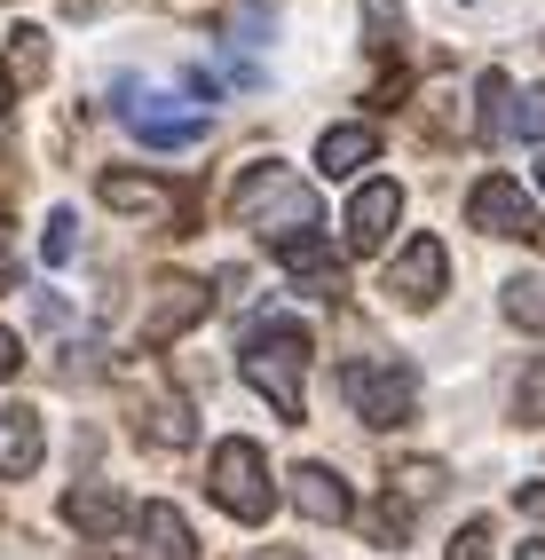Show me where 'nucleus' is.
Masks as SVG:
<instances>
[{"instance_id": "obj_5", "label": "nucleus", "mask_w": 545, "mask_h": 560, "mask_svg": "<svg viewBox=\"0 0 545 560\" xmlns=\"http://www.w3.org/2000/svg\"><path fill=\"white\" fill-rule=\"evenodd\" d=\"M112 95H119V119L151 142V151H190V142H206V119L198 110H174V95L142 88V80H119Z\"/></svg>"}, {"instance_id": "obj_6", "label": "nucleus", "mask_w": 545, "mask_h": 560, "mask_svg": "<svg viewBox=\"0 0 545 560\" xmlns=\"http://www.w3.org/2000/svg\"><path fill=\"white\" fill-rule=\"evenodd\" d=\"M466 213H475L483 237H514V245H537V237H545V221H537V206L522 198L514 174H483L475 190H466Z\"/></svg>"}, {"instance_id": "obj_22", "label": "nucleus", "mask_w": 545, "mask_h": 560, "mask_svg": "<svg viewBox=\"0 0 545 560\" xmlns=\"http://www.w3.org/2000/svg\"><path fill=\"white\" fill-rule=\"evenodd\" d=\"M363 521H372V537H380V545H404V529H411V513L395 505V498H387V505H372Z\"/></svg>"}, {"instance_id": "obj_23", "label": "nucleus", "mask_w": 545, "mask_h": 560, "mask_svg": "<svg viewBox=\"0 0 545 560\" xmlns=\"http://www.w3.org/2000/svg\"><path fill=\"white\" fill-rule=\"evenodd\" d=\"M490 545H498V537H490V521H466V529L451 537V560H490Z\"/></svg>"}, {"instance_id": "obj_15", "label": "nucleus", "mask_w": 545, "mask_h": 560, "mask_svg": "<svg viewBox=\"0 0 545 560\" xmlns=\"http://www.w3.org/2000/svg\"><path fill=\"white\" fill-rule=\"evenodd\" d=\"M293 505H301L309 521H348V513H356L348 481H340L333 466H301V474H293Z\"/></svg>"}, {"instance_id": "obj_26", "label": "nucleus", "mask_w": 545, "mask_h": 560, "mask_svg": "<svg viewBox=\"0 0 545 560\" xmlns=\"http://www.w3.org/2000/svg\"><path fill=\"white\" fill-rule=\"evenodd\" d=\"M16 363H24V348H16V331L0 324V380H16Z\"/></svg>"}, {"instance_id": "obj_1", "label": "nucleus", "mask_w": 545, "mask_h": 560, "mask_svg": "<svg viewBox=\"0 0 545 560\" xmlns=\"http://www.w3.org/2000/svg\"><path fill=\"white\" fill-rule=\"evenodd\" d=\"M230 213L245 221V230H262L269 253H277V245H293V237H309L316 221H324L316 190H309L293 166H277V159H253V166L230 182Z\"/></svg>"}, {"instance_id": "obj_28", "label": "nucleus", "mask_w": 545, "mask_h": 560, "mask_svg": "<svg viewBox=\"0 0 545 560\" xmlns=\"http://www.w3.org/2000/svg\"><path fill=\"white\" fill-rule=\"evenodd\" d=\"M16 284V245H9V221H0V292Z\"/></svg>"}, {"instance_id": "obj_27", "label": "nucleus", "mask_w": 545, "mask_h": 560, "mask_svg": "<svg viewBox=\"0 0 545 560\" xmlns=\"http://www.w3.org/2000/svg\"><path fill=\"white\" fill-rule=\"evenodd\" d=\"M222 301H230V308L253 301V277H245V269H222Z\"/></svg>"}, {"instance_id": "obj_11", "label": "nucleus", "mask_w": 545, "mask_h": 560, "mask_svg": "<svg viewBox=\"0 0 545 560\" xmlns=\"http://www.w3.org/2000/svg\"><path fill=\"white\" fill-rule=\"evenodd\" d=\"M95 198L112 206V213H142V221H174L182 213V198L166 190V182H151V174H103Z\"/></svg>"}, {"instance_id": "obj_2", "label": "nucleus", "mask_w": 545, "mask_h": 560, "mask_svg": "<svg viewBox=\"0 0 545 560\" xmlns=\"http://www.w3.org/2000/svg\"><path fill=\"white\" fill-rule=\"evenodd\" d=\"M237 380H245V387H262L277 419H293V427H301V402H309V331H301L293 316L253 324V340L237 348Z\"/></svg>"}, {"instance_id": "obj_21", "label": "nucleus", "mask_w": 545, "mask_h": 560, "mask_svg": "<svg viewBox=\"0 0 545 560\" xmlns=\"http://www.w3.org/2000/svg\"><path fill=\"white\" fill-rule=\"evenodd\" d=\"M9 40H16V48H9V56H16V71H24V80H40V71H48V32H32V24H16Z\"/></svg>"}, {"instance_id": "obj_30", "label": "nucleus", "mask_w": 545, "mask_h": 560, "mask_svg": "<svg viewBox=\"0 0 545 560\" xmlns=\"http://www.w3.org/2000/svg\"><path fill=\"white\" fill-rule=\"evenodd\" d=\"M16 103V80H9V63H0V110H9Z\"/></svg>"}, {"instance_id": "obj_16", "label": "nucleus", "mask_w": 545, "mask_h": 560, "mask_svg": "<svg viewBox=\"0 0 545 560\" xmlns=\"http://www.w3.org/2000/svg\"><path fill=\"white\" fill-rule=\"evenodd\" d=\"M63 521H71V529H88V537H112L127 521V505H119V490H95V481H88V490L63 498Z\"/></svg>"}, {"instance_id": "obj_31", "label": "nucleus", "mask_w": 545, "mask_h": 560, "mask_svg": "<svg viewBox=\"0 0 545 560\" xmlns=\"http://www.w3.org/2000/svg\"><path fill=\"white\" fill-rule=\"evenodd\" d=\"M522 560H545V537H530V545H522Z\"/></svg>"}, {"instance_id": "obj_3", "label": "nucleus", "mask_w": 545, "mask_h": 560, "mask_svg": "<svg viewBox=\"0 0 545 560\" xmlns=\"http://www.w3.org/2000/svg\"><path fill=\"white\" fill-rule=\"evenodd\" d=\"M206 490H213V505H222L230 521H245V529H262V521H269V505H277V490H269V458H262V442H245V434H230V442H213Z\"/></svg>"}, {"instance_id": "obj_13", "label": "nucleus", "mask_w": 545, "mask_h": 560, "mask_svg": "<svg viewBox=\"0 0 545 560\" xmlns=\"http://www.w3.org/2000/svg\"><path fill=\"white\" fill-rule=\"evenodd\" d=\"M135 529H142V560H198V529H190V521H182L166 498L142 505Z\"/></svg>"}, {"instance_id": "obj_18", "label": "nucleus", "mask_w": 545, "mask_h": 560, "mask_svg": "<svg viewBox=\"0 0 545 560\" xmlns=\"http://www.w3.org/2000/svg\"><path fill=\"white\" fill-rule=\"evenodd\" d=\"M498 308L514 316L522 331H545V277H506V292H498Z\"/></svg>"}, {"instance_id": "obj_12", "label": "nucleus", "mask_w": 545, "mask_h": 560, "mask_svg": "<svg viewBox=\"0 0 545 560\" xmlns=\"http://www.w3.org/2000/svg\"><path fill=\"white\" fill-rule=\"evenodd\" d=\"M277 260L293 269V284L316 292V301H340V253L324 245V230H309V237H293V245H277Z\"/></svg>"}, {"instance_id": "obj_29", "label": "nucleus", "mask_w": 545, "mask_h": 560, "mask_svg": "<svg viewBox=\"0 0 545 560\" xmlns=\"http://www.w3.org/2000/svg\"><path fill=\"white\" fill-rule=\"evenodd\" d=\"M522 513H545V481H530V490H522Z\"/></svg>"}, {"instance_id": "obj_8", "label": "nucleus", "mask_w": 545, "mask_h": 560, "mask_svg": "<svg viewBox=\"0 0 545 560\" xmlns=\"http://www.w3.org/2000/svg\"><path fill=\"white\" fill-rule=\"evenodd\" d=\"M443 277H451L443 245H434V237H411L404 253H395V269H387V292H395L404 308H427L434 292H443Z\"/></svg>"}, {"instance_id": "obj_14", "label": "nucleus", "mask_w": 545, "mask_h": 560, "mask_svg": "<svg viewBox=\"0 0 545 560\" xmlns=\"http://www.w3.org/2000/svg\"><path fill=\"white\" fill-rule=\"evenodd\" d=\"M380 159V135L372 127H363V119H348V127H333V135H324L316 142V174H333V182H348V174H363V166H372Z\"/></svg>"}, {"instance_id": "obj_32", "label": "nucleus", "mask_w": 545, "mask_h": 560, "mask_svg": "<svg viewBox=\"0 0 545 560\" xmlns=\"http://www.w3.org/2000/svg\"><path fill=\"white\" fill-rule=\"evenodd\" d=\"M537 190H545V151H537Z\"/></svg>"}, {"instance_id": "obj_9", "label": "nucleus", "mask_w": 545, "mask_h": 560, "mask_svg": "<svg viewBox=\"0 0 545 560\" xmlns=\"http://www.w3.org/2000/svg\"><path fill=\"white\" fill-rule=\"evenodd\" d=\"M395 213H404V190L395 182H363V190L348 198V253H380Z\"/></svg>"}, {"instance_id": "obj_17", "label": "nucleus", "mask_w": 545, "mask_h": 560, "mask_svg": "<svg viewBox=\"0 0 545 560\" xmlns=\"http://www.w3.org/2000/svg\"><path fill=\"white\" fill-rule=\"evenodd\" d=\"M142 434H151L159 451H190V442H198V419H190V402H182V395H174V402L159 395L151 410H142Z\"/></svg>"}, {"instance_id": "obj_7", "label": "nucleus", "mask_w": 545, "mask_h": 560, "mask_svg": "<svg viewBox=\"0 0 545 560\" xmlns=\"http://www.w3.org/2000/svg\"><path fill=\"white\" fill-rule=\"evenodd\" d=\"M198 316H206V284H198V277H166V284L151 292V316H142V348L182 340Z\"/></svg>"}, {"instance_id": "obj_25", "label": "nucleus", "mask_w": 545, "mask_h": 560, "mask_svg": "<svg viewBox=\"0 0 545 560\" xmlns=\"http://www.w3.org/2000/svg\"><path fill=\"white\" fill-rule=\"evenodd\" d=\"M522 419H545V363H530V380H522Z\"/></svg>"}, {"instance_id": "obj_19", "label": "nucleus", "mask_w": 545, "mask_h": 560, "mask_svg": "<svg viewBox=\"0 0 545 560\" xmlns=\"http://www.w3.org/2000/svg\"><path fill=\"white\" fill-rule=\"evenodd\" d=\"M71 253H80V221H71V206H56L48 230H40V260H48V269H63Z\"/></svg>"}, {"instance_id": "obj_4", "label": "nucleus", "mask_w": 545, "mask_h": 560, "mask_svg": "<svg viewBox=\"0 0 545 560\" xmlns=\"http://www.w3.org/2000/svg\"><path fill=\"white\" fill-rule=\"evenodd\" d=\"M348 410L363 427H404L411 410H419V371L411 363H395V355H363V363H348Z\"/></svg>"}, {"instance_id": "obj_20", "label": "nucleus", "mask_w": 545, "mask_h": 560, "mask_svg": "<svg viewBox=\"0 0 545 560\" xmlns=\"http://www.w3.org/2000/svg\"><path fill=\"white\" fill-rule=\"evenodd\" d=\"M506 127L545 151V88H522V95H514V110H506Z\"/></svg>"}, {"instance_id": "obj_10", "label": "nucleus", "mask_w": 545, "mask_h": 560, "mask_svg": "<svg viewBox=\"0 0 545 560\" xmlns=\"http://www.w3.org/2000/svg\"><path fill=\"white\" fill-rule=\"evenodd\" d=\"M40 451H48L40 410H32V402H9V410H0V481H24L32 466H40Z\"/></svg>"}, {"instance_id": "obj_24", "label": "nucleus", "mask_w": 545, "mask_h": 560, "mask_svg": "<svg viewBox=\"0 0 545 560\" xmlns=\"http://www.w3.org/2000/svg\"><path fill=\"white\" fill-rule=\"evenodd\" d=\"M475 95H483V135H498V127H506V119H498V103H506V71H498V63L483 71V88H475Z\"/></svg>"}]
</instances>
